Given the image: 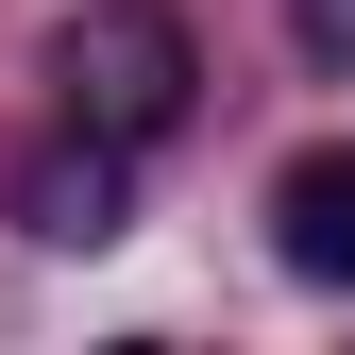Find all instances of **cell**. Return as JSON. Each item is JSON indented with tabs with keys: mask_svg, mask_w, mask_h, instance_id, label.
I'll return each instance as SVG.
<instances>
[{
	"mask_svg": "<svg viewBox=\"0 0 355 355\" xmlns=\"http://www.w3.org/2000/svg\"><path fill=\"white\" fill-rule=\"evenodd\" d=\"M51 85H68V119H85V136L153 153V136H187L203 51H187V17H169V0H85V17L51 34Z\"/></svg>",
	"mask_w": 355,
	"mask_h": 355,
	"instance_id": "obj_1",
	"label": "cell"
},
{
	"mask_svg": "<svg viewBox=\"0 0 355 355\" xmlns=\"http://www.w3.org/2000/svg\"><path fill=\"white\" fill-rule=\"evenodd\" d=\"M119 220H136V153L68 119V136H51V153L17 169V237H51V254H102Z\"/></svg>",
	"mask_w": 355,
	"mask_h": 355,
	"instance_id": "obj_2",
	"label": "cell"
},
{
	"mask_svg": "<svg viewBox=\"0 0 355 355\" xmlns=\"http://www.w3.org/2000/svg\"><path fill=\"white\" fill-rule=\"evenodd\" d=\"M271 254L304 288H355V136H322V153L271 169Z\"/></svg>",
	"mask_w": 355,
	"mask_h": 355,
	"instance_id": "obj_3",
	"label": "cell"
},
{
	"mask_svg": "<svg viewBox=\"0 0 355 355\" xmlns=\"http://www.w3.org/2000/svg\"><path fill=\"white\" fill-rule=\"evenodd\" d=\"M304 51H322V68H355V0H304Z\"/></svg>",
	"mask_w": 355,
	"mask_h": 355,
	"instance_id": "obj_4",
	"label": "cell"
}]
</instances>
